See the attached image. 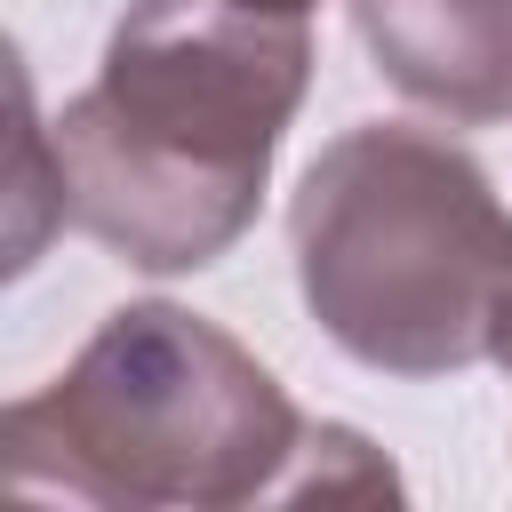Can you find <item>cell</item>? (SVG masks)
Masks as SVG:
<instances>
[{"mask_svg":"<svg viewBox=\"0 0 512 512\" xmlns=\"http://www.w3.org/2000/svg\"><path fill=\"white\" fill-rule=\"evenodd\" d=\"M248 8H288V16H304L312 0H248Z\"/></svg>","mask_w":512,"mask_h":512,"instance_id":"5b68a950","label":"cell"},{"mask_svg":"<svg viewBox=\"0 0 512 512\" xmlns=\"http://www.w3.org/2000/svg\"><path fill=\"white\" fill-rule=\"evenodd\" d=\"M504 368H512V344H504Z\"/></svg>","mask_w":512,"mask_h":512,"instance_id":"8992f818","label":"cell"},{"mask_svg":"<svg viewBox=\"0 0 512 512\" xmlns=\"http://www.w3.org/2000/svg\"><path fill=\"white\" fill-rule=\"evenodd\" d=\"M312 32L248 0H128L104 72L56 112L64 224L136 272L216 264L272 176L304 104Z\"/></svg>","mask_w":512,"mask_h":512,"instance_id":"7a4b0ae2","label":"cell"},{"mask_svg":"<svg viewBox=\"0 0 512 512\" xmlns=\"http://www.w3.org/2000/svg\"><path fill=\"white\" fill-rule=\"evenodd\" d=\"M16 504H392V464L352 424H312L280 376L184 304H120L80 360L0 416Z\"/></svg>","mask_w":512,"mask_h":512,"instance_id":"6da1fadb","label":"cell"},{"mask_svg":"<svg viewBox=\"0 0 512 512\" xmlns=\"http://www.w3.org/2000/svg\"><path fill=\"white\" fill-rule=\"evenodd\" d=\"M352 32L448 128L512 120V0H352Z\"/></svg>","mask_w":512,"mask_h":512,"instance_id":"277c9868","label":"cell"},{"mask_svg":"<svg viewBox=\"0 0 512 512\" xmlns=\"http://www.w3.org/2000/svg\"><path fill=\"white\" fill-rule=\"evenodd\" d=\"M312 320L384 376H456L512 344V208L448 136L344 128L288 200Z\"/></svg>","mask_w":512,"mask_h":512,"instance_id":"3957f363","label":"cell"}]
</instances>
